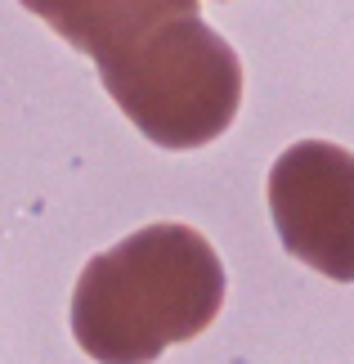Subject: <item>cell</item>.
Here are the masks:
<instances>
[{
  "mask_svg": "<svg viewBox=\"0 0 354 364\" xmlns=\"http://www.w3.org/2000/svg\"><path fill=\"white\" fill-rule=\"evenodd\" d=\"M99 81L139 135L162 149H202L220 139L243 104V63L197 14L171 18L131 50L99 59Z\"/></svg>",
  "mask_w": 354,
  "mask_h": 364,
  "instance_id": "2",
  "label": "cell"
},
{
  "mask_svg": "<svg viewBox=\"0 0 354 364\" xmlns=\"http://www.w3.org/2000/svg\"><path fill=\"white\" fill-rule=\"evenodd\" d=\"M278 239L309 270L354 279V158L332 139H301L269 166Z\"/></svg>",
  "mask_w": 354,
  "mask_h": 364,
  "instance_id": "3",
  "label": "cell"
},
{
  "mask_svg": "<svg viewBox=\"0 0 354 364\" xmlns=\"http://www.w3.org/2000/svg\"><path fill=\"white\" fill-rule=\"evenodd\" d=\"M224 306V265L193 225H144L86 261L72 292V333L99 364H153L193 342Z\"/></svg>",
  "mask_w": 354,
  "mask_h": 364,
  "instance_id": "1",
  "label": "cell"
},
{
  "mask_svg": "<svg viewBox=\"0 0 354 364\" xmlns=\"http://www.w3.org/2000/svg\"><path fill=\"white\" fill-rule=\"evenodd\" d=\"M90 59H112L171 18L197 14V0H18Z\"/></svg>",
  "mask_w": 354,
  "mask_h": 364,
  "instance_id": "4",
  "label": "cell"
}]
</instances>
